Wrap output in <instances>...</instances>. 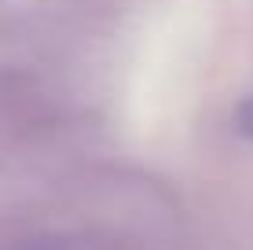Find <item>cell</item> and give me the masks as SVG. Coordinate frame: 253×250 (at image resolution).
<instances>
[{
  "label": "cell",
  "mask_w": 253,
  "mask_h": 250,
  "mask_svg": "<svg viewBox=\"0 0 253 250\" xmlns=\"http://www.w3.org/2000/svg\"><path fill=\"white\" fill-rule=\"evenodd\" d=\"M235 133L253 140V96H246L239 107H235Z\"/></svg>",
  "instance_id": "6da1fadb"
}]
</instances>
